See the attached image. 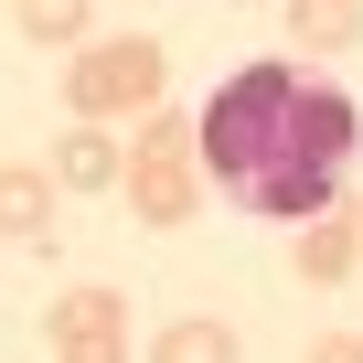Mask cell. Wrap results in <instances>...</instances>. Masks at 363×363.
I'll use <instances>...</instances> for the list:
<instances>
[{
	"label": "cell",
	"mask_w": 363,
	"mask_h": 363,
	"mask_svg": "<svg viewBox=\"0 0 363 363\" xmlns=\"http://www.w3.org/2000/svg\"><path fill=\"white\" fill-rule=\"evenodd\" d=\"M203 171L214 193H235L246 214H278V225H310L342 203V171L363 150V118L342 86L299 75V65H235L203 107Z\"/></svg>",
	"instance_id": "cell-1"
},
{
	"label": "cell",
	"mask_w": 363,
	"mask_h": 363,
	"mask_svg": "<svg viewBox=\"0 0 363 363\" xmlns=\"http://www.w3.org/2000/svg\"><path fill=\"white\" fill-rule=\"evenodd\" d=\"M118 193H128V214H139V225H193V214H203V193H214L203 139L182 128L171 107H150V118H139V139H128V182H118Z\"/></svg>",
	"instance_id": "cell-2"
},
{
	"label": "cell",
	"mask_w": 363,
	"mask_h": 363,
	"mask_svg": "<svg viewBox=\"0 0 363 363\" xmlns=\"http://www.w3.org/2000/svg\"><path fill=\"white\" fill-rule=\"evenodd\" d=\"M160 86H171V65H160V43H150V33L75 43V65H65V107H75L86 128H107V118H150V107H160Z\"/></svg>",
	"instance_id": "cell-3"
},
{
	"label": "cell",
	"mask_w": 363,
	"mask_h": 363,
	"mask_svg": "<svg viewBox=\"0 0 363 363\" xmlns=\"http://www.w3.org/2000/svg\"><path fill=\"white\" fill-rule=\"evenodd\" d=\"M43 342H54V363H128V299L86 278L43 310Z\"/></svg>",
	"instance_id": "cell-4"
},
{
	"label": "cell",
	"mask_w": 363,
	"mask_h": 363,
	"mask_svg": "<svg viewBox=\"0 0 363 363\" xmlns=\"http://www.w3.org/2000/svg\"><path fill=\"white\" fill-rule=\"evenodd\" d=\"M352 257H363V214H352V203L310 214V225H299V246H289V267H299L310 289H342V278H352Z\"/></svg>",
	"instance_id": "cell-5"
},
{
	"label": "cell",
	"mask_w": 363,
	"mask_h": 363,
	"mask_svg": "<svg viewBox=\"0 0 363 363\" xmlns=\"http://www.w3.org/2000/svg\"><path fill=\"white\" fill-rule=\"evenodd\" d=\"M54 193H65L54 160H11V171H0V235H11V246H43L54 235Z\"/></svg>",
	"instance_id": "cell-6"
},
{
	"label": "cell",
	"mask_w": 363,
	"mask_h": 363,
	"mask_svg": "<svg viewBox=\"0 0 363 363\" xmlns=\"http://www.w3.org/2000/svg\"><path fill=\"white\" fill-rule=\"evenodd\" d=\"M54 182H75V193H107V182H128V150H118L107 128H86V118H75V128L54 139Z\"/></svg>",
	"instance_id": "cell-7"
},
{
	"label": "cell",
	"mask_w": 363,
	"mask_h": 363,
	"mask_svg": "<svg viewBox=\"0 0 363 363\" xmlns=\"http://www.w3.org/2000/svg\"><path fill=\"white\" fill-rule=\"evenodd\" d=\"M278 11H289V43H299V54L363 43V0H278Z\"/></svg>",
	"instance_id": "cell-8"
},
{
	"label": "cell",
	"mask_w": 363,
	"mask_h": 363,
	"mask_svg": "<svg viewBox=\"0 0 363 363\" xmlns=\"http://www.w3.org/2000/svg\"><path fill=\"white\" fill-rule=\"evenodd\" d=\"M150 363H235V320H214V310H182V320H160Z\"/></svg>",
	"instance_id": "cell-9"
},
{
	"label": "cell",
	"mask_w": 363,
	"mask_h": 363,
	"mask_svg": "<svg viewBox=\"0 0 363 363\" xmlns=\"http://www.w3.org/2000/svg\"><path fill=\"white\" fill-rule=\"evenodd\" d=\"M86 11H96V0H11V22H22V43H86Z\"/></svg>",
	"instance_id": "cell-10"
},
{
	"label": "cell",
	"mask_w": 363,
	"mask_h": 363,
	"mask_svg": "<svg viewBox=\"0 0 363 363\" xmlns=\"http://www.w3.org/2000/svg\"><path fill=\"white\" fill-rule=\"evenodd\" d=\"M310 363H363V331H320V342H310Z\"/></svg>",
	"instance_id": "cell-11"
}]
</instances>
